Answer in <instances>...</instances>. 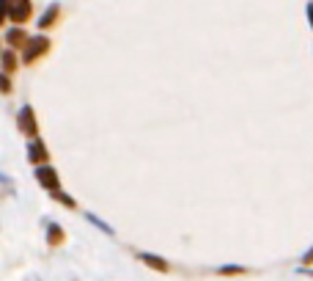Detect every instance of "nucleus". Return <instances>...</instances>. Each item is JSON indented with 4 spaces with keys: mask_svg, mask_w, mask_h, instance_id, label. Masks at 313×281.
I'll return each mask as SVG.
<instances>
[{
    "mask_svg": "<svg viewBox=\"0 0 313 281\" xmlns=\"http://www.w3.org/2000/svg\"><path fill=\"white\" fill-rule=\"evenodd\" d=\"M47 47V39H33V42H30V50L28 53H25V61H33L36 55L42 53V50Z\"/></svg>",
    "mask_w": 313,
    "mask_h": 281,
    "instance_id": "obj_1",
    "label": "nucleus"
},
{
    "mask_svg": "<svg viewBox=\"0 0 313 281\" xmlns=\"http://www.w3.org/2000/svg\"><path fill=\"white\" fill-rule=\"evenodd\" d=\"M39 180L47 187H58V177H55V171H50V168H39Z\"/></svg>",
    "mask_w": 313,
    "mask_h": 281,
    "instance_id": "obj_2",
    "label": "nucleus"
},
{
    "mask_svg": "<svg viewBox=\"0 0 313 281\" xmlns=\"http://www.w3.org/2000/svg\"><path fill=\"white\" fill-rule=\"evenodd\" d=\"M19 124H22L25 130L30 132V135H36V124H33V119H30V108L22 110V116H19Z\"/></svg>",
    "mask_w": 313,
    "mask_h": 281,
    "instance_id": "obj_3",
    "label": "nucleus"
},
{
    "mask_svg": "<svg viewBox=\"0 0 313 281\" xmlns=\"http://www.w3.org/2000/svg\"><path fill=\"white\" fill-rule=\"evenodd\" d=\"M8 11H11V17L19 22V19H25V17H28V11H30V8L22 3V6H8Z\"/></svg>",
    "mask_w": 313,
    "mask_h": 281,
    "instance_id": "obj_4",
    "label": "nucleus"
},
{
    "mask_svg": "<svg viewBox=\"0 0 313 281\" xmlns=\"http://www.w3.org/2000/svg\"><path fill=\"white\" fill-rule=\"evenodd\" d=\"M44 157H47V152H44V146L36 141V144L30 146V160H44Z\"/></svg>",
    "mask_w": 313,
    "mask_h": 281,
    "instance_id": "obj_5",
    "label": "nucleus"
},
{
    "mask_svg": "<svg viewBox=\"0 0 313 281\" xmlns=\"http://www.w3.org/2000/svg\"><path fill=\"white\" fill-rule=\"evenodd\" d=\"M3 17H6V6L0 3V22H3Z\"/></svg>",
    "mask_w": 313,
    "mask_h": 281,
    "instance_id": "obj_6",
    "label": "nucleus"
}]
</instances>
